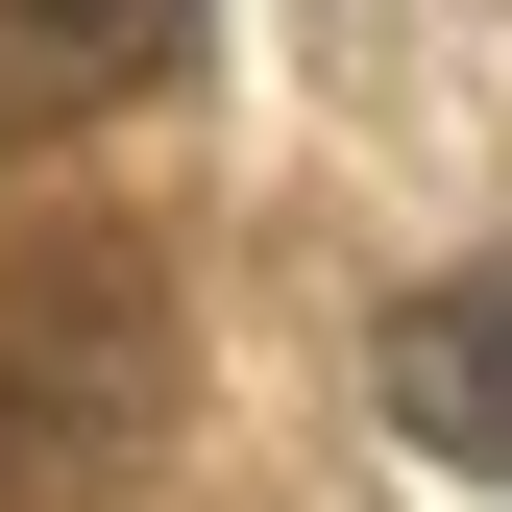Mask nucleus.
<instances>
[{
    "label": "nucleus",
    "instance_id": "obj_1",
    "mask_svg": "<svg viewBox=\"0 0 512 512\" xmlns=\"http://www.w3.org/2000/svg\"><path fill=\"white\" fill-rule=\"evenodd\" d=\"M147 464H171V269L122 220L0 244V488H25V512H98Z\"/></svg>",
    "mask_w": 512,
    "mask_h": 512
},
{
    "label": "nucleus",
    "instance_id": "obj_2",
    "mask_svg": "<svg viewBox=\"0 0 512 512\" xmlns=\"http://www.w3.org/2000/svg\"><path fill=\"white\" fill-rule=\"evenodd\" d=\"M391 415H415L439 464L512 512V269H439V293L391 317Z\"/></svg>",
    "mask_w": 512,
    "mask_h": 512
},
{
    "label": "nucleus",
    "instance_id": "obj_3",
    "mask_svg": "<svg viewBox=\"0 0 512 512\" xmlns=\"http://www.w3.org/2000/svg\"><path fill=\"white\" fill-rule=\"evenodd\" d=\"M196 74V0H0V98H147Z\"/></svg>",
    "mask_w": 512,
    "mask_h": 512
}]
</instances>
